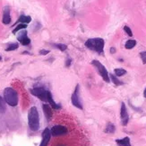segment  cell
Listing matches in <instances>:
<instances>
[{"mask_svg":"<svg viewBox=\"0 0 146 146\" xmlns=\"http://www.w3.org/2000/svg\"><path fill=\"white\" fill-rule=\"evenodd\" d=\"M28 123L31 131H37L40 128V116L36 106L31 107L28 113Z\"/></svg>","mask_w":146,"mask_h":146,"instance_id":"6da1fadb","label":"cell"},{"mask_svg":"<svg viewBox=\"0 0 146 146\" xmlns=\"http://www.w3.org/2000/svg\"><path fill=\"white\" fill-rule=\"evenodd\" d=\"M4 99L5 103L11 106H15L18 104V95L17 92L13 87H6L4 90Z\"/></svg>","mask_w":146,"mask_h":146,"instance_id":"7a4b0ae2","label":"cell"},{"mask_svg":"<svg viewBox=\"0 0 146 146\" xmlns=\"http://www.w3.org/2000/svg\"><path fill=\"white\" fill-rule=\"evenodd\" d=\"M85 46L95 50L98 53H102L104 49V40L101 38H93V39H89L85 42Z\"/></svg>","mask_w":146,"mask_h":146,"instance_id":"3957f363","label":"cell"},{"mask_svg":"<svg viewBox=\"0 0 146 146\" xmlns=\"http://www.w3.org/2000/svg\"><path fill=\"white\" fill-rule=\"evenodd\" d=\"M92 65H94L95 67L97 68V69H98V71H99V73H100V75L102 77V79L106 81V82H109L110 81V75H109V72H108V71L106 69V68L101 64V63L100 62V61H92Z\"/></svg>","mask_w":146,"mask_h":146,"instance_id":"277c9868","label":"cell"},{"mask_svg":"<svg viewBox=\"0 0 146 146\" xmlns=\"http://www.w3.org/2000/svg\"><path fill=\"white\" fill-rule=\"evenodd\" d=\"M31 93L33 95V96H36L39 98L40 100L45 101L47 102V98H48V90H45L43 87H35L31 89Z\"/></svg>","mask_w":146,"mask_h":146,"instance_id":"5b68a950","label":"cell"},{"mask_svg":"<svg viewBox=\"0 0 146 146\" xmlns=\"http://www.w3.org/2000/svg\"><path fill=\"white\" fill-rule=\"evenodd\" d=\"M72 103L74 106H76L79 109H82V102L80 100V93H79V85L76 87L74 92L72 95Z\"/></svg>","mask_w":146,"mask_h":146,"instance_id":"8992f818","label":"cell"},{"mask_svg":"<svg viewBox=\"0 0 146 146\" xmlns=\"http://www.w3.org/2000/svg\"><path fill=\"white\" fill-rule=\"evenodd\" d=\"M50 132H51V135L53 136H58V135L67 134V128L62 125H55L52 127Z\"/></svg>","mask_w":146,"mask_h":146,"instance_id":"52a82bcc","label":"cell"},{"mask_svg":"<svg viewBox=\"0 0 146 146\" xmlns=\"http://www.w3.org/2000/svg\"><path fill=\"white\" fill-rule=\"evenodd\" d=\"M120 116H121V121L123 125H126L128 123V114H127V110H126V107L125 103H122L121 105V110H120Z\"/></svg>","mask_w":146,"mask_h":146,"instance_id":"ba28073f","label":"cell"},{"mask_svg":"<svg viewBox=\"0 0 146 146\" xmlns=\"http://www.w3.org/2000/svg\"><path fill=\"white\" fill-rule=\"evenodd\" d=\"M50 136H51V132L49 131V129L46 128L45 130L43 131L42 141H41L40 146H47L48 142H49V140H50Z\"/></svg>","mask_w":146,"mask_h":146,"instance_id":"9c48e42d","label":"cell"},{"mask_svg":"<svg viewBox=\"0 0 146 146\" xmlns=\"http://www.w3.org/2000/svg\"><path fill=\"white\" fill-rule=\"evenodd\" d=\"M18 40L20 41V42L23 44V45H28L31 42V40L30 38L27 36V32L24 31V32H22L20 34V35L18 36Z\"/></svg>","mask_w":146,"mask_h":146,"instance_id":"30bf717a","label":"cell"},{"mask_svg":"<svg viewBox=\"0 0 146 146\" xmlns=\"http://www.w3.org/2000/svg\"><path fill=\"white\" fill-rule=\"evenodd\" d=\"M47 102L53 108H55V109H59L60 108V105H58V104H56L55 101L53 100V98H52V95H51V93H50L49 91H48V98H47Z\"/></svg>","mask_w":146,"mask_h":146,"instance_id":"8fae6325","label":"cell"},{"mask_svg":"<svg viewBox=\"0 0 146 146\" xmlns=\"http://www.w3.org/2000/svg\"><path fill=\"white\" fill-rule=\"evenodd\" d=\"M116 143L118 146H132L130 143L129 137H125L123 139H117V140H116Z\"/></svg>","mask_w":146,"mask_h":146,"instance_id":"7c38bea8","label":"cell"},{"mask_svg":"<svg viewBox=\"0 0 146 146\" xmlns=\"http://www.w3.org/2000/svg\"><path fill=\"white\" fill-rule=\"evenodd\" d=\"M43 111H44V114H45L46 117L48 120H50V118H51V116H52V110H51L50 106L48 104H44L43 105Z\"/></svg>","mask_w":146,"mask_h":146,"instance_id":"4fadbf2b","label":"cell"},{"mask_svg":"<svg viewBox=\"0 0 146 146\" xmlns=\"http://www.w3.org/2000/svg\"><path fill=\"white\" fill-rule=\"evenodd\" d=\"M11 22V16H10V13L7 7H5L4 10V15H3V23L5 24H8Z\"/></svg>","mask_w":146,"mask_h":146,"instance_id":"5bb4252c","label":"cell"},{"mask_svg":"<svg viewBox=\"0 0 146 146\" xmlns=\"http://www.w3.org/2000/svg\"><path fill=\"white\" fill-rule=\"evenodd\" d=\"M31 21V16H26V15H21L20 18H19V22H21L22 24H27Z\"/></svg>","mask_w":146,"mask_h":146,"instance_id":"9a60e30c","label":"cell"},{"mask_svg":"<svg viewBox=\"0 0 146 146\" xmlns=\"http://www.w3.org/2000/svg\"><path fill=\"white\" fill-rule=\"evenodd\" d=\"M135 44H136V41L135 40H128L127 42H125V48L126 49H128V50H130V49H133L135 46Z\"/></svg>","mask_w":146,"mask_h":146,"instance_id":"2e32d148","label":"cell"},{"mask_svg":"<svg viewBox=\"0 0 146 146\" xmlns=\"http://www.w3.org/2000/svg\"><path fill=\"white\" fill-rule=\"evenodd\" d=\"M5 110H6L5 101L2 97H0V113H5Z\"/></svg>","mask_w":146,"mask_h":146,"instance_id":"e0dca14e","label":"cell"},{"mask_svg":"<svg viewBox=\"0 0 146 146\" xmlns=\"http://www.w3.org/2000/svg\"><path fill=\"white\" fill-rule=\"evenodd\" d=\"M126 73V71L124 69H115V74L117 77H121Z\"/></svg>","mask_w":146,"mask_h":146,"instance_id":"ac0fdd59","label":"cell"},{"mask_svg":"<svg viewBox=\"0 0 146 146\" xmlns=\"http://www.w3.org/2000/svg\"><path fill=\"white\" fill-rule=\"evenodd\" d=\"M27 27V24H18L17 26L15 27V29L13 30V34H16L18 31H20L22 29H24V28H26Z\"/></svg>","mask_w":146,"mask_h":146,"instance_id":"d6986e66","label":"cell"},{"mask_svg":"<svg viewBox=\"0 0 146 146\" xmlns=\"http://www.w3.org/2000/svg\"><path fill=\"white\" fill-rule=\"evenodd\" d=\"M18 47H19V44H18L17 42H15V43L10 44V45L5 49V50H6V52H11V50H16Z\"/></svg>","mask_w":146,"mask_h":146,"instance_id":"ffe728a7","label":"cell"},{"mask_svg":"<svg viewBox=\"0 0 146 146\" xmlns=\"http://www.w3.org/2000/svg\"><path fill=\"white\" fill-rule=\"evenodd\" d=\"M114 131H115V126H114L112 124H109L107 126V128L105 130L106 133H110V134H111V133H113Z\"/></svg>","mask_w":146,"mask_h":146,"instance_id":"44dd1931","label":"cell"},{"mask_svg":"<svg viewBox=\"0 0 146 146\" xmlns=\"http://www.w3.org/2000/svg\"><path fill=\"white\" fill-rule=\"evenodd\" d=\"M111 80L115 83L116 85H122L123 83L121 81H119L117 79V76H114V75H111Z\"/></svg>","mask_w":146,"mask_h":146,"instance_id":"7402d4cb","label":"cell"},{"mask_svg":"<svg viewBox=\"0 0 146 146\" xmlns=\"http://www.w3.org/2000/svg\"><path fill=\"white\" fill-rule=\"evenodd\" d=\"M124 31L129 36H133V33H132V30L128 27V26H125L124 27Z\"/></svg>","mask_w":146,"mask_h":146,"instance_id":"603a6c76","label":"cell"},{"mask_svg":"<svg viewBox=\"0 0 146 146\" xmlns=\"http://www.w3.org/2000/svg\"><path fill=\"white\" fill-rule=\"evenodd\" d=\"M56 46L58 47L60 50H66L67 49V46L66 45V44H56Z\"/></svg>","mask_w":146,"mask_h":146,"instance_id":"cb8c5ba5","label":"cell"},{"mask_svg":"<svg viewBox=\"0 0 146 146\" xmlns=\"http://www.w3.org/2000/svg\"><path fill=\"white\" fill-rule=\"evenodd\" d=\"M140 55H141V58H142V61L143 62V64H146V50H145V52H141Z\"/></svg>","mask_w":146,"mask_h":146,"instance_id":"d4e9b609","label":"cell"},{"mask_svg":"<svg viewBox=\"0 0 146 146\" xmlns=\"http://www.w3.org/2000/svg\"><path fill=\"white\" fill-rule=\"evenodd\" d=\"M40 53L41 55H46V54L49 53V50H41L40 52Z\"/></svg>","mask_w":146,"mask_h":146,"instance_id":"484cf974","label":"cell"},{"mask_svg":"<svg viewBox=\"0 0 146 146\" xmlns=\"http://www.w3.org/2000/svg\"><path fill=\"white\" fill-rule=\"evenodd\" d=\"M70 64H71V60H67L66 66H67V67H68V66H70Z\"/></svg>","mask_w":146,"mask_h":146,"instance_id":"4316f807","label":"cell"},{"mask_svg":"<svg viewBox=\"0 0 146 146\" xmlns=\"http://www.w3.org/2000/svg\"><path fill=\"white\" fill-rule=\"evenodd\" d=\"M143 97L146 98V88H145V89H144V91H143Z\"/></svg>","mask_w":146,"mask_h":146,"instance_id":"83f0119b","label":"cell"},{"mask_svg":"<svg viewBox=\"0 0 146 146\" xmlns=\"http://www.w3.org/2000/svg\"><path fill=\"white\" fill-rule=\"evenodd\" d=\"M110 52H115V50H114L113 48H111V49H110Z\"/></svg>","mask_w":146,"mask_h":146,"instance_id":"f1b7e54d","label":"cell"},{"mask_svg":"<svg viewBox=\"0 0 146 146\" xmlns=\"http://www.w3.org/2000/svg\"><path fill=\"white\" fill-rule=\"evenodd\" d=\"M2 60V58H1V56H0V61H1Z\"/></svg>","mask_w":146,"mask_h":146,"instance_id":"f546056e","label":"cell"},{"mask_svg":"<svg viewBox=\"0 0 146 146\" xmlns=\"http://www.w3.org/2000/svg\"><path fill=\"white\" fill-rule=\"evenodd\" d=\"M60 146H64V145H60Z\"/></svg>","mask_w":146,"mask_h":146,"instance_id":"4dcf8cb0","label":"cell"}]
</instances>
